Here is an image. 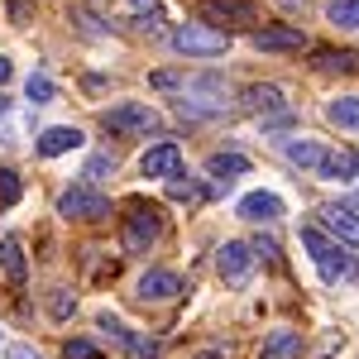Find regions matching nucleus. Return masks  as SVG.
I'll use <instances>...</instances> for the list:
<instances>
[{
	"instance_id": "obj_28",
	"label": "nucleus",
	"mask_w": 359,
	"mask_h": 359,
	"mask_svg": "<svg viewBox=\"0 0 359 359\" xmlns=\"http://www.w3.org/2000/svg\"><path fill=\"white\" fill-rule=\"evenodd\" d=\"M67 359H101L91 340H67Z\"/></svg>"
},
{
	"instance_id": "obj_7",
	"label": "nucleus",
	"mask_w": 359,
	"mask_h": 359,
	"mask_svg": "<svg viewBox=\"0 0 359 359\" xmlns=\"http://www.w3.org/2000/svg\"><path fill=\"white\" fill-rule=\"evenodd\" d=\"M254 245H240V240H225L221 249H216V273L225 278V283H245L249 273H254Z\"/></svg>"
},
{
	"instance_id": "obj_21",
	"label": "nucleus",
	"mask_w": 359,
	"mask_h": 359,
	"mask_svg": "<svg viewBox=\"0 0 359 359\" xmlns=\"http://www.w3.org/2000/svg\"><path fill=\"white\" fill-rule=\"evenodd\" d=\"M316 67H326V72H359V53H335V48H316Z\"/></svg>"
},
{
	"instance_id": "obj_29",
	"label": "nucleus",
	"mask_w": 359,
	"mask_h": 359,
	"mask_svg": "<svg viewBox=\"0 0 359 359\" xmlns=\"http://www.w3.org/2000/svg\"><path fill=\"white\" fill-rule=\"evenodd\" d=\"M101 172H115V158H111V154H96V158L86 163V177H101Z\"/></svg>"
},
{
	"instance_id": "obj_6",
	"label": "nucleus",
	"mask_w": 359,
	"mask_h": 359,
	"mask_svg": "<svg viewBox=\"0 0 359 359\" xmlns=\"http://www.w3.org/2000/svg\"><path fill=\"white\" fill-rule=\"evenodd\" d=\"M96 326H101V331L111 335V340L120 345V350H130L135 359H158V345H154L149 335H139L135 326H125L120 316H111V311H101V316H96Z\"/></svg>"
},
{
	"instance_id": "obj_2",
	"label": "nucleus",
	"mask_w": 359,
	"mask_h": 359,
	"mask_svg": "<svg viewBox=\"0 0 359 359\" xmlns=\"http://www.w3.org/2000/svg\"><path fill=\"white\" fill-rule=\"evenodd\" d=\"M158 230H163L158 206H149V201H130L125 216H120V245H125V254H149V245L158 240Z\"/></svg>"
},
{
	"instance_id": "obj_16",
	"label": "nucleus",
	"mask_w": 359,
	"mask_h": 359,
	"mask_svg": "<svg viewBox=\"0 0 359 359\" xmlns=\"http://www.w3.org/2000/svg\"><path fill=\"white\" fill-rule=\"evenodd\" d=\"M321 177H326V182H355L359 177V154L355 149H335V154H326Z\"/></svg>"
},
{
	"instance_id": "obj_5",
	"label": "nucleus",
	"mask_w": 359,
	"mask_h": 359,
	"mask_svg": "<svg viewBox=\"0 0 359 359\" xmlns=\"http://www.w3.org/2000/svg\"><path fill=\"white\" fill-rule=\"evenodd\" d=\"M101 125L115 135H149V130H158V111L144 101H125V106H111L101 115Z\"/></svg>"
},
{
	"instance_id": "obj_4",
	"label": "nucleus",
	"mask_w": 359,
	"mask_h": 359,
	"mask_svg": "<svg viewBox=\"0 0 359 359\" xmlns=\"http://www.w3.org/2000/svg\"><path fill=\"white\" fill-rule=\"evenodd\" d=\"M57 216H67V221H106L111 216V201L96 192V187L77 182V187H67V192L57 196Z\"/></svg>"
},
{
	"instance_id": "obj_26",
	"label": "nucleus",
	"mask_w": 359,
	"mask_h": 359,
	"mask_svg": "<svg viewBox=\"0 0 359 359\" xmlns=\"http://www.w3.org/2000/svg\"><path fill=\"white\" fill-rule=\"evenodd\" d=\"M48 311H53L57 321H67V316L77 311V297H72L67 287H57V292H53V302H48Z\"/></svg>"
},
{
	"instance_id": "obj_36",
	"label": "nucleus",
	"mask_w": 359,
	"mask_h": 359,
	"mask_svg": "<svg viewBox=\"0 0 359 359\" xmlns=\"http://www.w3.org/2000/svg\"><path fill=\"white\" fill-rule=\"evenodd\" d=\"M0 111H5V96H0Z\"/></svg>"
},
{
	"instance_id": "obj_17",
	"label": "nucleus",
	"mask_w": 359,
	"mask_h": 359,
	"mask_svg": "<svg viewBox=\"0 0 359 359\" xmlns=\"http://www.w3.org/2000/svg\"><path fill=\"white\" fill-rule=\"evenodd\" d=\"M0 269H5V278H10V283H25V273H29L25 245H20L15 235H5V240H0Z\"/></svg>"
},
{
	"instance_id": "obj_3",
	"label": "nucleus",
	"mask_w": 359,
	"mask_h": 359,
	"mask_svg": "<svg viewBox=\"0 0 359 359\" xmlns=\"http://www.w3.org/2000/svg\"><path fill=\"white\" fill-rule=\"evenodd\" d=\"M172 48L187 57H216L230 48V34H221L211 25H177L172 29Z\"/></svg>"
},
{
	"instance_id": "obj_27",
	"label": "nucleus",
	"mask_w": 359,
	"mask_h": 359,
	"mask_svg": "<svg viewBox=\"0 0 359 359\" xmlns=\"http://www.w3.org/2000/svg\"><path fill=\"white\" fill-rule=\"evenodd\" d=\"M211 15H240V20H249V0H211Z\"/></svg>"
},
{
	"instance_id": "obj_19",
	"label": "nucleus",
	"mask_w": 359,
	"mask_h": 359,
	"mask_svg": "<svg viewBox=\"0 0 359 359\" xmlns=\"http://www.w3.org/2000/svg\"><path fill=\"white\" fill-rule=\"evenodd\" d=\"M206 172L221 177V182H230V177L249 172V158H245V154H211V158H206Z\"/></svg>"
},
{
	"instance_id": "obj_20",
	"label": "nucleus",
	"mask_w": 359,
	"mask_h": 359,
	"mask_svg": "<svg viewBox=\"0 0 359 359\" xmlns=\"http://www.w3.org/2000/svg\"><path fill=\"white\" fill-rule=\"evenodd\" d=\"M326 120H331L335 130H359V96H340L326 106Z\"/></svg>"
},
{
	"instance_id": "obj_15",
	"label": "nucleus",
	"mask_w": 359,
	"mask_h": 359,
	"mask_svg": "<svg viewBox=\"0 0 359 359\" xmlns=\"http://www.w3.org/2000/svg\"><path fill=\"white\" fill-rule=\"evenodd\" d=\"M283 154H287V163L311 168V172H321V163H326V149L316 139H283Z\"/></svg>"
},
{
	"instance_id": "obj_22",
	"label": "nucleus",
	"mask_w": 359,
	"mask_h": 359,
	"mask_svg": "<svg viewBox=\"0 0 359 359\" xmlns=\"http://www.w3.org/2000/svg\"><path fill=\"white\" fill-rule=\"evenodd\" d=\"M326 15H331V25H340V29H359V0H331Z\"/></svg>"
},
{
	"instance_id": "obj_33",
	"label": "nucleus",
	"mask_w": 359,
	"mask_h": 359,
	"mask_svg": "<svg viewBox=\"0 0 359 359\" xmlns=\"http://www.w3.org/2000/svg\"><path fill=\"white\" fill-rule=\"evenodd\" d=\"M130 10H135V15H144V10L154 15V0H130Z\"/></svg>"
},
{
	"instance_id": "obj_1",
	"label": "nucleus",
	"mask_w": 359,
	"mask_h": 359,
	"mask_svg": "<svg viewBox=\"0 0 359 359\" xmlns=\"http://www.w3.org/2000/svg\"><path fill=\"white\" fill-rule=\"evenodd\" d=\"M302 249L311 254L316 273L326 278V283H350V278H359V264L345 254L340 240H326L321 235V225H302Z\"/></svg>"
},
{
	"instance_id": "obj_35",
	"label": "nucleus",
	"mask_w": 359,
	"mask_h": 359,
	"mask_svg": "<svg viewBox=\"0 0 359 359\" xmlns=\"http://www.w3.org/2000/svg\"><path fill=\"white\" fill-rule=\"evenodd\" d=\"M196 359H225V355H221V350H206V355H196Z\"/></svg>"
},
{
	"instance_id": "obj_23",
	"label": "nucleus",
	"mask_w": 359,
	"mask_h": 359,
	"mask_svg": "<svg viewBox=\"0 0 359 359\" xmlns=\"http://www.w3.org/2000/svg\"><path fill=\"white\" fill-rule=\"evenodd\" d=\"M25 96H29V101H34V106H48V101H53V96H57L53 77H43V72H34V77H29V82H25Z\"/></svg>"
},
{
	"instance_id": "obj_18",
	"label": "nucleus",
	"mask_w": 359,
	"mask_h": 359,
	"mask_svg": "<svg viewBox=\"0 0 359 359\" xmlns=\"http://www.w3.org/2000/svg\"><path fill=\"white\" fill-rule=\"evenodd\" d=\"M302 355V335L297 331H273L264 340V359H297Z\"/></svg>"
},
{
	"instance_id": "obj_11",
	"label": "nucleus",
	"mask_w": 359,
	"mask_h": 359,
	"mask_svg": "<svg viewBox=\"0 0 359 359\" xmlns=\"http://www.w3.org/2000/svg\"><path fill=\"white\" fill-rule=\"evenodd\" d=\"M321 225L331 230L340 245H359V216H355V206H321Z\"/></svg>"
},
{
	"instance_id": "obj_30",
	"label": "nucleus",
	"mask_w": 359,
	"mask_h": 359,
	"mask_svg": "<svg viewBox=\"0 0 359 359\" xmlns=\"http://www.w3.org/2000/svg\"><path fill=\"white\" fill-rule=\"evenodd\" d=\"M5 359H43V355H39V350H29V345H10Z\"/></svg>"
},
{
	"instance_id": "obj_31",
	"label": "nucleus",
	"mask_w": 359,
	"mask_h": 359,
	"mask_svg": "<svg viewBox=\"0 0 359 359\" xmlns=\"http://www.w3.org/2000/svg\"><path fill=\"white\" fill-rule=\"evenodd\" d=\"M254 254H264V259H273V254H278V245H273V240H254Z\"/></svg>"
},
{
	"instance_id": "obj_25",
	"label": "nucleus",
	"mask_w": 359,
	"mask_h": 359,
	"mask_svg": "<svg viewBox=\"0 0 359 359\" xmlns=\"http://www.w3.org/2000/svg\"><path fill=\"white\" fill-rule=\"evenodd\" d=\"M20 192H25V187H20V177H15L10 168H0V206H15Z\"/></svg>"
},
{
	"instance_id": "obj_10",
	"label": "nucleus",
	"mask_w": 359,
	"mask_h": 359,
	"mask_svg": "<svg viewBox=\"0 0 359 359\" xmlns=\"http://www.w3.org/2000/svg\"><path fill=\"white\" fill-rule=\"evenodd\" d=\"M254 48H264V53H297V48H306V34L302 29H287V25H273V29L254 34Z\"/></svg>"
},
{
	"instance_id": "obj_9",
	"label": "nucleus",
	"mask_w": 359,
	"mask_h": 359,
	"mask_svg": "<svg viewBox=\"0 0 359 359\" xmlns=\"http://www.w3.org/2000/svg\"><path fill=\"white\" fill-rule=\"evenodd\" d=\"M182 292V278L177 273H168V269H154V273H144L139 278V302H172Z\"/></svg>"
},
{
	"instance_id": "obj_13",
	"label": "nucleus",
	"mask_w": 359,
	"mask_h": 359,
	"mask_svg": "<svg viewBox=\"0 0 359 359\" xmlns=\"http://www.w3.org/2000/svg\"><path fill=\"white\" fill-rule=\"evenodd\" d=\"M245 111L264 115V120H283L287 106H283V91L278 86H245Z\"/></svg>"
},
{
	"instance_id": "obj_12",
	"label": "nucleus",
	"mask_w": 359,
	"mask_h": 359,
	"mask_svg": "<svg viewBox=\"0 0 359 359\" xmlns=\"http://www.w3.org/2000/svg\"><path fill=\"white\" fill-rule=\"evenodd\" d=\"M82 130H77V125H53V130H43V135H39V144H34V149H39V154H43V158H57V154H72V149H82Z\"/></svg>"
},
{
	"instance_id": "obj_34",
	"label": "nucleus",
	"mask_w": 359,
	"mask_h": 359,
	"mask_svg": "<svg viewBox=\"0 0 359 359\" xmlns=\"http://www.w3.org/2000/svg\"><path fill=\"white\" fill-rule=\"evenodd\" d=\"M278 5H283V10H302L306 0H278Z\"/></svg>"
},
{
	"instance_id": "obj_24",
	"label": "nucleus",
	"mask_w": 359,
	"mask_h": 359,
	"mask_svg": "<svg viewBox=\"0 0 359 359\" xmlns=\"http://www.w3.org/2000/svg\"><path fill=\"white\" fill-rule=\"evenodd\" d=\"M168 196H172V201H187V206H196L206 192L196 187L192 177H182V172H177V177H168Z\"/></svg>"
},
{
	"instance_id": "obj_32",
	"label": "nucleus",
	"mask_w": 359,
	"mask_h": 359,
	"mask_svg": "<svg viewBox=\"0 0 359 359\" xmlns=\"http://www.w3.org/2000/svg\"><path fill=\"white\" fill-rule=\"evenodd\" d=\"M10 77H15V67H10V57H5V53H0V86H5V82H10Z\"/></svg>"
},
{
	"instance_id": "obj_14",
	"label": "nucleus",
	"mask_w": 359,
	"mask_h": 359,
	"mask_svg": "<svg viewBox=\"0 0 359 359\" xmlns=\"http://www.w3.org/2000/svg\"><path fill=\"white\" fill-rule=\"evenodd\" d=\"M278 216H283V201H278L273 192H249V196H240V221L264 225V221H278Z\"/></svg>"
},
{
	"instance_id": "obj_37",
	"label": "nucleus",
	"mask_w": 359,
	"mask_h": 359,
	"mask_svg": "<svg viewBox=\"0 0 359 359\" xmlns=\"http://www.w3.org/2000/svg\"><path fill=\"white\" fill-rule=\"evenodd\" d=\"M355 206H359V192H355Z\"/></svg>"
},
{
	"instance_id": "obj_8",
	"label": "nucleus",
	"mask_w": 359,
	"mask_h": 359,
	"mask_svg": "<svg viewBox=\"0 0 359 359\" xmlns=\"http://www.w3.org/2000/svg\"><path fill=\"white\" fill-rule=\"evenodd\" d=\"M139 172H144V177H177V172H182V149H177L172 139L154 144V149L139 158Z\"/></svg>"
}]
</instances>
